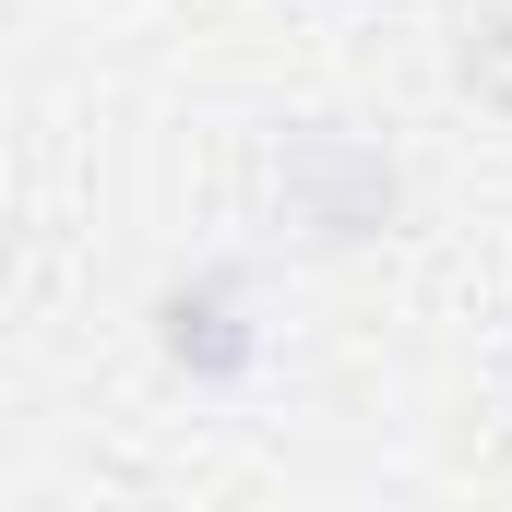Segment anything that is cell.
<instances>
[{
	"label": "cell",
	"mask_w": 512,
	"mask_h": 512,
	"mask_svg": "<svg viewBox=\"0 0 512 512\" xmlns=\"http://www.w3.org/2000/svg\"><path fill=\"white\" fill-rule=\"evenodd\" d=\"M286 191H298V215L322 227V239H370V227H393V155L382 143H346V131H298L286 143Z\"/></svg>",
	"instance_id": "cell-1"
},
{
	"label": "cell",
	"mask_w": 512,
	"mask_h": 512,
	"mask_svg": "<svg viewBox=\"0 0 512 512\" xmlns=\"http://www.w3.org/2000/svg\"><path fill=\"white\" fill-rule=\"evenodd\" d=\"M155 346H167V370H191V382H251V370H262L251 286H239V274H191V286H167Z\"/></svg>",
	"instance_id": "cell-2"
}]
</instances>
